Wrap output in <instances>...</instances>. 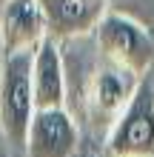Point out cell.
<instances>
[{
	"label": "cell",
	"mask_w": 154,
	"mask_h": 157,
	"mask_svg": "<svg viewBox=\"0 0 154 157\" xmlns=\"http://www.w3.org/2000/svg\"><path fill=\"white\" fill-rule=\"evenodd\" d=\"M92 37L100 57H106L114 66L131 71L137 77L148 75L154 69V40L148 29L134 17L108 9L100 17V23L94 26Z\"/></svg>",
	"instance_id": "cell-3"
},
{
	"label": "cell",
	"mask_w": 154,
	"mask_h": 157,
	"mask_svg": "<svg viewBox=\"0 0 154 157\" xmlns=\"http://www.w3.org/2000/svg\"><path fill=\"white\" fill-rule=\"evenodd\" d=\"M80 146V123L69 109H40L32 117L26 157H74Z\"/></svg>",
	"instance_id": "cell-5"
},
{
	"label": "cell",
	"mask_w": 154,
	"mask_h": 157,
	"mask_svg": "<svg viewBox=\"0 0 154 157\" xmlns=\"http://www.w3.org/2000/svg\"><path fill=\"white\" fill-rule=\"evenodd\" d=\"M108 157H154V69L143 75L131 100L106 134Z\"/></svg>",
	"instance_id": "cell-4"
},
{
	"label": "cell",
	"mask_w": 154,
	"mask_h": 157,
	"mask_svg": "<svg viewBox=\"0 0 154 157\" xmlns=\"http://www.w3.org/2000/svg\"><path fill=\"white\" fill-rule=\"evenodd\" d=\"M49 37V17L40 0H3L0 6V49L3 54L34 52Z\"/></svg>",
	"instance_id": "cell-6"
},
{
	"label": "cell",
	"mask_w": 154,
	"mask_h": 157,
	"mask_svg": "<svg viewBox=\"0 0 154 157\" xmlns=\"http://www.w3.org/2000/svg\"><path fill=\"white\" fill-rule=\"evenodd\" d=\"M32 94L34 112L40 109H66V57L63 43L46 37L34 49L32 60Z\"/></svg>",
	"instance_id": "cell-7"
},
{
	"label": "cell",
	"mask_w": 154,
	"mask_h": 157,
	"mask_svg": "<svg viewBox=\"0 0 154 157\" xmlns=\"http://www.w3.org/2000/svg\"><path fill=\"white\" fill-rule=\"evenodd\" d=\"M137 83H140L137 75H131V71L108 63L106 57H100V52H97V57L83 69L77 86H66V94L77 89V112H71V114H74V120L77 117L88 120L92 132L106 137L108 128L114 126V120L120 117V112L126 109V103L131 100Z\"/></svg>",
	"instance_id": "cell-1"
},
{
	"label": "cell",
	"mask_w": 154,
	"mask_h": 157,
	"mask_svg": "<svg viewBox=\"0 0 154 157\" xmlns=\"http://www.w3.org/2000/svg\"><path fill=\"white\" fill-rule=\"evenodd\" d=\"M49 17V37L66 43L88 37L100 17L108 12V0H40Z\"/></svg>",
	"instance_id": "cell-8"
},
{
	"label": "cell",
	"mask_w": 154,
	"mask_h": 157,
	"mask_svg": "<svg viewBox=\"0 0 154 157\" xmlns=\"http://www.w3.org/2000/svg\"><path fill=\"white\" fill-rule=\"evenodd\" d=\"M32 60L34 52H14L3 54V63H0V132L9 151L23 157L29 126L34 117Z\"/></svg>",
	"instance_id": "cell-2"
}]
</instances>
